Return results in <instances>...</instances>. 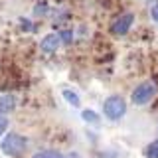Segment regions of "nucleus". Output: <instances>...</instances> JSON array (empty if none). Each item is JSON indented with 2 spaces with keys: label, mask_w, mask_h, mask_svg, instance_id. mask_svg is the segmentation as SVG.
<instances>
[{
  "label": "nucleus",
  "mask_w": 158,
  "mask_h": 158,
  "mask_svg": "<svg viewBox=\"0 0 158 158\" xmlns=\"http://www.w3.org/2000/svg\"><path fill=\"white\" fill-rule=\"evenodd\" d=\"M57 38H59V42H63V44H71V40H73V36H71L69 30H61Z\"/></svg>",
  "instance_id": "9b49d317"
},
{
  "label": "nucleus",
  "mask_w": 158,
  "mask_h": 158,
  "mask_svg": "<svg viewBox=\"0 0 158 158\" xmlns=\"http://www.w3.org/2000/svg\"><path fill=\"white\" fill-rule=\"evenodd\" d=\"M150 14H152V20H154V22H158V4H154V6H152Z\"/></svg>",
  "instance_id": "ddd939ff"
},
{
  "label": "nucleus",
  "mask_w": 158,
  "mask_h": 158,
  "mask_svg": "<svg viewBox=\"0 0 158 158\" xmlns=\"http://www.w3.org/2000/svg\"><path fill=\"white\" fill-rule=\"evenodd\" d=\"M2 152L4 154H8V156H12V158H18V156H22L24 152H26V148H28V140H26V136H22V135H18V132H10V135L4 136V140H2Z\"/></svg>",
  "instance_id": "f257e3e1"
},
{
  "label": "nucleus",
  "mask_w": 158,
  "mask_h": 158,
  "mask_svg": "<svg viewBox=\"0 0 158 158\" xmlns=\"http://www.w3.org/2000/svg\"><path fill=\"white\" fill-rule=\"evenodd\" d=\"M6 128H8V118L4 115H0V136L6 132Z\"/></svg>",
  "instance_id": "f8f14e48"
},
{
  "label": "nucleus",
  "mask_w": 158,
  "mask_h": 158,
  "mask_svg": "<svg viewBox=\"0 0 158 158\" xmlns=\"http://www.w3.org/2000/svg\"><path fill=\"white\" fill-rule=\"evenodd\" d=\"M40 48H42L44 53H53V52L59 48V38L56 36V34H49V36H46V38L42 40Z\"/></svg>",
  "instance_id": "423d86ee"
},
{
  "label": "nucleus",
  "mask_w": 158,
  "mask_h": 158,
  "mask_svg": "<svg viewBox=\"0 0 158 158\" xmlns=\"http://www.w3.org/2000/svg\"><path fill=\"white\" fill-rule=\"evenodd\" d=\"M34 158H65V156L57 150H44V152H38Z\"/></svg>",
  "instance_id": "9d476101"
},
{
  "label": "nucleus",
  "mask_w": 158,
  "mask_h": 158,
  "mask_svg": "<svg viewBox=\"0 0 158 158\" xmlns=\"http://www.w3.org/2000/svg\"><path fill=\"white\" fill-rule=\"evenodd\" d=\"M65 158H79V154H77V152H71V154L65 156Z\"/></svg>",
  "instance_id": "4468645a"
},
{
  "label": "nucleus",
  "mask_w": 158,
  "mask_h": 158,
  "mask_svg": "<svg viewBox=\"0 0 158 158\" xmlns=\"http://www.w3.org/2000/svg\"><path fill=\"white\" fill-rule=\"evenodd\" d=\"M132 22H135V16H132L131 12L121 14V16H118L115 22L111 24V32H113V34H117V36H125L128 30H131Z\"/></svg>",
  "instance_id": "20e7f679"
},
{
  "label": "nucleus",
  "mask_w": 158,
  "mask_h": 158,
  "mask_svg": "<svg viewBox=\"0 0 158 158\" xmlns=\"http://www.w3.org/2000/svg\"><path fill=\"white\" fill-rule=\"evenodd\" d=\"M154 95H156V83L154 81H142L132 91L131 99H132L135 105H146V103H150L154 99Z\"/></svg>",
  "instance_id": "7ed1b4c3"
},
{
  "label": "nucleus",
  "mask_w": 158,
  "mask_h": 158,
  "mask_svg": "<svg viewBox=\"0 0 158 158\" xmlns=\"http://www.w3.org/2000/svg\"><path fill=\"white\" fill-rule=\"evenodd\" d=\"M61 95H63V99H65L71 107H79V105H81V99H79V95H77L75 91H71V89H63Z\"/></svg>",
  "instance_id": "0eeeda50"
},
{
  "label": "nucleus",
  "mask_w": 158,
  "mask_h": 158,
  "mask_svg": "<svg viewBox=\"0 0 158 158\" xmlns=\"http://www.w3.org/2000/svg\"><path fill=\"white\" fill-rule=\"evenodd\" d=\"M144 154H146V158H158V138L144 148Z\"/></svg>",
  "instance_id": "1a4fd4ad"
},
{
  "label": "nucleus",
  "mask_w": 158,
  "mask_h": 158,
  "mask_svg": "<svg viewBox=\"0 0 158 158\" xmlns=\"http://www.w3.org/2000/svg\"><path fill=\"white\" fill-rule=\"evenodd\" d=\"M103 113L109 121H118L123 115L127 113V103L121 95H111L109 99H105L103 103Z\"/></svg>",
  "instance_id": "f03ea898"
},
{
  "label": "nucleus",
  "mask_w": 158,
  "mask_h": 158,
  "mask_svg": "<svg viewBox=\"0 0 158 158\" xmlns=\"http://www.w3.org/2000/svg\"><path fill=\"white\" fill-rule=\"evenodd\" d=\"M16 105H18L16 95H10V93H6V95H0V115L12 113L14 109H16Z\"/></svg>",
  "instance_id": "39448f33"
},
{
  "label": "nucleus",
  "mask_w": 158,
  "mask_h": 158,
  "mask_svg": "<svg viewBox=\"0 0 158 158\" xmlns=\"http://www.w3.org/2000/svg\"><path fill=\"white\" fill-rule=\"evenodd\" d=\"M81 117H83L85 123H91V125H99V123H101V117H99L95 111H91V109H83Z\"/></svg>",
  "instance_id": "6e6552de"
}]
</instances>
